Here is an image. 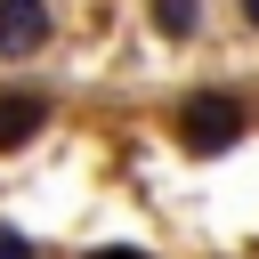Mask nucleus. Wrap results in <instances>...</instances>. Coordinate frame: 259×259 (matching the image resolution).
<instances>
[{
    "label": "nucleus",
    "instance_id": "nucleus-1",
    "mask_svg": "<svg viewBox=\"0 0 259 259\" xmlns=\"http://www.w3.org/2000/svg\"><path fill=\"white\" fill-rule=\"evenodd\" d=\"M243 130H251V105H243L235 89H202V97L178 105V146H186V154H227Z\"/></svg>",
    "mask_w": 259,
    "mask_h": 259
},
{
    "label": "nucleus",
    "instance_id": "nucleus-2",
    "mask_svg": "<svg viewBox=\"0 0 259 259\" xmlns=\"http://www.w3.org/2000/svg\"><path fill=\"white\" fill-rule=\"evenodd\" d=\"M49 32H57L49 0H0V57H32L49 49Z\"/></svg>",
    "mask_w": 259,
    "mask_h": 259
},
{
    "label": "nucleus",
    "instance_id": "nucleus-3",
    "mask_svg": "<svg viewBox=\"0 0 259 259\" xmlns=\"http://www.w3.org/2000/svg\"><path fill=\"white\" fill-rule=\"evenodd\" d=\"M49 97L40 89H0V154H16V146H32L40 130H49Z\"/></svg>",
    "mask_w": 259,
    "mask_h": 259
},
{
    "label": "nucleus",
    "instance_id": "nucleus-4",
    "mask_svg": "<svg viewBox=\"0 0 259 259\" xmlns=\"http://www.w3.org/2000/svg\"><path fill=\"white\" fill-rule=\"evenodd\" d=\"M154 32L162 40H194L202 32V0H154Z\"/></svg>",
    "mask_w": 259,
    "mask_h": 259
},
{
    "label": "nucleus",
    "instance_id": "nucleus-5",
    "mask_svg": "<svg viewBox=\"0 0 259 259\" xmlns=\"http://www.w3.org/2000/svg\"><path fill=\"white\" fill-rule=\"evenodd\" d=\"M0 259H32V243H24L16 227H0Z\"/></svg>",
    "mask_w": 259,
    "mask_h": 259
},
{
    "label": "nucleus",
    "instance_id": "nucleus-6",
    "mask_svg": "<svg viewBox=\"0 0 259 259\" xmlns=\"http://www.w3.org/2000/svg\"><path fill=\"white\" fill-rule=\"evenodd\" d=\"M89 259H146V251H121V243H113V251H89Z\"/></svg>",
    "mask_w": 259,
    "mask_h": 259
},
{
    "label": "nucleus",
    "instance_id": "nucleus-7",
    "mask_svg": "<svg viewBox=\"0 0 259 259\" xmlns=\"http://www.w3.org/2000/svg\"><path fill=\"white\" fill-rule=\"evenodd\" d=\"M243 16H251V24H259V0H243Z\"/></svg>",
    "mask_w": 259,
    "mask_h": 259
}]
</instances>
